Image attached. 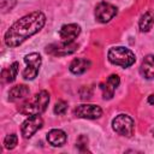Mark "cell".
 <instances>
[{"mask_svg": "<svg viewBox=\"0 0 154 154\" xmlns=\"http://www.w3.org/2000/svg\"><path fill=\"white\" fill-rule=\"evenodd\" d=\"M45 23H46V16L40 11H35L22 17L20 19L14 22L11 25V28L6 31L5 43L8 47L19 46L28 37L38 32L43 28Z\"/></svg>", "mask_w": 154, "mask_h": 154, "instance_id": "6da1fadb", "label": "cell"}, {"mask_svg": "<svg viewBox=\"0 0 154 154\" xmlns=\"http://www.w3.org/2000/svg\"><path fill=\"white\" fill-rule=\"evenodd\" d=\"M48 102H49V93L47 90H41V91L36 93L32 97L25 100L18 107V111H19V113H22L24 116L40 114L46 111Z\"/></svg>", "mask_w": 154, "mask_h": 154, "instance_id": "7a4b0ae2", "label": "cell"}, {"mask_svg": "<svg viewBox=\"0 0 154 154\" xmlns=\"http://www.w3.org/2000/svg\"><path fill=\"white\" fill-rule=\"evenodd\" d=\"M108 60L118 66L122 67H129L136 61V57L132 51L129 48L118 46V47H112L108 51Z\"/></svg>", "mask_w": 154, "mask_h": 154, "instance_id": "3957f363", "label": "cell"}, {"mask_svg": "<svg viewBox=\"0 0 154 154\" xmlns=\"http://www.w3.org/2000/svg\"><path fill=\"white\" fill-rule=\"evenodd\" d=\"M112 128L117 134L125 137H131L135 131V122L128 114H118L112 120Z\"/></svg>", "mask_w": 154, "mask_h": 154, "instance_id": "277c9868", "label": "cell"}, {"mask_svg": "<svg viewBox=\"0 0 154 154\" xmlns=\"http://www.w3.org/2000/svg\"><path fill=\"white\" fill-rule=\"evenodd\" d=\"M24 61L26 64V67L23 71V77L24 79L31 81L38 73V69L41 66V57L38 53H30L24 57Z\"/></svg>", "mask_w": 154, "mask_h": 154, "instance_id": "5b68a950", "label": "cell"}, {"mask_svg": "<svg viewBox=\"0 0 154 154\" xmlns=\"http://www.w3.org/2000/svg\"><path fill=\"white\" fill-rule=\"evenodd\" d=\"M73 114L78 118H85V119H97L102 116V109L97 105L91 103H84L79 105L73 109Z\"/></svg>", "mask_w": 154, "mask_h": 154, "instance_id": "8992f818", "label": "cell"}, {"mask_svg": "<svg viewBox=\"0 0 154 154\" xmlns=\"http://www.w3.org/2000/svg\"><path fill=\"white\" fill-rule=\"evenodd\" d=\"M42 125H43V120L38 114L30 116L22 124L20 131H22L23 137L24 138H30L37 130H40L42 128Z\"/></svg>", "mask_w": 154, "mask_h": 154, "instance_id": "52a82bcc", "label": "cell"}, {"mask_svg": "<svg viewBox=\"0 0 154 154\" xmlns=\"http://www.w3.org/2000/svg\"><path fill=\"white\" fill-rule=\"evenodd\" d=\"M116 14H117V7L106 1L97 4L95 7V18L100 23L109 22Z\"/></svg>", "mask_w": 154, "mask_h": 154, "instance_id": "ba28073f", "label": "cell"}, {"mask_svg": "<svg viewBox=\"0 0 154 154\" xmlns=\"http://www.w3.org/2000/svg\"><path fill=\"white\" fill-rule=\"evenodd\" d=\"M78 45H76L75 42H61V43H53L51 46L47 47L46 52L54 55V57H63V55H67L73 53L77 49Z\"/></svg>", "mask_w": 154, "mask_h": 154, "instance_id": "9c48e42d", "label": "cell"}, {"mask_svg": "<svg viewBox=\"0 0 154 154\" xmlns=\"http://www.w3.org/2000/svg\"><path fill=\"white\" fill-rule=\"evenodd\" d=\"M119 83H120L119 76L118 75H111L105 83L100 84V88L102 90V96L105 100H109L113 97L114 91H116L117 87L119 85Z\"/></svg>", "mask_w": 154, "mask_h": 154, "instance_id": "30bf717a", "label": "cell"}, {"mask_svg": "<svg viewBox=\"0 0 154 154\" xmlns=\"http://www.w3.org/2000/svg\"><path fill=\"white\" fill-rule=\"evenodd\" d=\"M79 32H81V26L78 24L71 23L61 26V29L59 30V36L64 42H75V38H77Z\"/></svg>", "mask_w": 154, "mask_h": 154, "instance_id": "8fae6325", "label": "cell"}, {"mask_svg": "<svg viewBox=\"0 0 154 154\" xmlns=\"http://www.w3.org/2000/svg\"><path fill=\"white\" fill-rule=\"evenodd\" d=\"M66 134L60 129H52L47 134V141L54 147H61L66 142Z\"/></svg>", "mask_w": 154, "mask_h": 154, "instance_id": "7c38bea8", "label": "cell"}, {"mask_svg": "<svg viewBox=\"0 0 154 154\" xmlns=\"http://www.w3.org/2000/svg\"><path fill=\"white\" fill-rule=\"evenodd\" d=\"M140 72L147 79L154 78V55L149 54L142 60V64H141V67H140Z\"/></svg>", "mask_w": 154, "mask_h": 154, "instance_id": "4fadbf2b", "label": "cell"}, {"mask_svg": "<svg viewBox=\"0 0 154 154\" xmlns=\"http://www.w3.org/2000/svg\"><path fill=\"white\" fill-rule=\"evenodd\" d=\"M90 66V61L84 58H76L70 64V71L75 75H82L84 73Z\"/></svg>", "mask_w": 154, "mask_h": 154, "instance_id": "5bb4252c", "label": "cell"}, {"mask_svg": "<svg viewBox=\"0 0 154 154\" xmlns=\"http://www.w3.org/2000/svg\"><path fill=\"white\" fill-rule=\"evenodd\" d=\"M30 93L29 87H26L25 84H18L14 85L10 91H8V100L10 101H17L20 99H24L25 96H28Z\"/></svg>", "mask_w": 154, "mask_h": 154, "instance_id": "9a60e30c", "label": "cell"}, {"mask_svg": "<svg viewBox=\"0 0 154 154\" xmlns=\"http://www.w3.org/2000/svg\"><path fill=\"white\" fill-rule=\"evenodd\" d=\"M18 67H19V64L17 61H14L12 65H10V67L7 69H4L1 71V79H2V83H11L16 79L17 77V73H18Z\"/></svg>", "mask_w": 154, "mask_h": 154, "instance_id": "2e32d148", "label": "cell"}, {"mask_svg": "<svg viewBox=\"0 0 154 154\" xmlns=\"http://www.w3.org/2000/svg\"><path fill=\"white\" fill-rule=\"evenodd\" d=\"M153 23H154L153 12H150V11L146 12V13L141 17V19H140V23H138L140 30H141V31H148V30L152 28V24H153Z\"/></svg>", "mask_w": 154, "mask_h": 154, "instance_id": "e0dca14e", "label": "cell"}, {"mask_svg": "<svg viewBox=\"0 0 154 154\" xmlns=\"http://www.w3.org/2000/svg\"><path fill=\"white\" fill-rule=\"evenodd\" d=\"M17 142H18L17 135H16V134H11V135H7V136L5 137V140H4V146H5V148H7V149H13V148L16 147Z\"/></svg>", "mask_w": 154, "mask_h": 154, "instance_id": "ac0fdd59", "label": "cell"}, {"mask_svg": "<svg viewBox=\"0 0 154 154\" xmlns=\"http://www.w3.org/2000/svg\"><path fill=\"white\" fill-rule=\"evenodd\" d=\"M67 109V103L65 101H58L54 106V113L55 114H64Z\"/></svg>", "mask_w": 154, "mask_h": 154, "instance_id": "d6986e66", "label": "cell"}, {"mask_svg": "<svg viewBox=\"0 0 154 154\" xmlns=\"http://www.w3.org/2000/svg\"><path fill=\"white\" fill-rule=\"evenodd\" d=\"M17 0H1V10L2 12H7L8 10L13 8Z\"/></svg>", "mask_w": 154, "mask_h": 154, "instance_id": "ffe728a7", "label": "cell"}, {"mask_svg": "<svg viewBox=\"0 0 154 154\" xmlns=\"http://www.w3.org/2000/svg\"><path fill=\"white\" fill-rule=\"evenodd\" d=\"M148 102H149L150 105H154V94L149 95V97H148Z\"/></svg>", "mask_w": 154, "mask_h": 154, "instance_id": "44dd1931", "label": "cell"}, {"mask_svg": "<svg viewBox=\"0 0 154 154\" xmlns=\"http://www.w3.org/2000/svg\"><path fill=\"white\" fill-rule=\"evenodd\" d=\"M153 135H154V130H153Z\"/></svg>", "mask_w": 154, "mask_h": 154, "instance_id": "7402d4cb", "label": "cell"}]
</instances>
